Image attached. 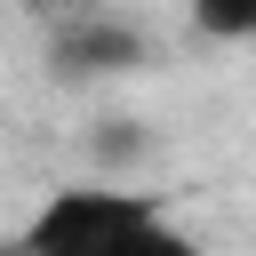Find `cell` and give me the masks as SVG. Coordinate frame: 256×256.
<instances>
[{
    "label": "cell",
    "mask_w": 256,
    "mask_h": 256,
    "mask_svg": "<svg viewBox=\"0 0 256 256\" xmlns=\"http://www.w3.org/2000/svg\"><path fill=\"white\" fill-rule=\"evenodd\" d=\"M144 56H152V40L128 16H64L48 32V72L56 80H112V72H136Z\"/></svg>",
    "instance_id": "obj_2"
},
{
    "label": "cell",
    "mask_w": 256,
    "mask_h": 256,
    "mask_svg": "<svg viewBox=\"0 0 256 256\" xmlns=\"http://www.w3.org/2000/svg\"><path fill=\"white\" fill-rule=\"evenodd\" d=\"M96 128H104V136H96V152H104V160H144V144H152V136H144V120H96Z\"/></svg>",
    "instance_id": "obj_5"
},
{
    "label": "cell",
    "mask_w": 256,
    "mask_h": 256,
    "mask_svg": "<svg viewBox=\"0 0 256 256\" xmlns=\"http://www.w3.org/2000/svg\"><path fill=\"white\" fill-rule=\"evenodd\" d=\"M112 256H208V248H200L192 232H176L168 216H152V224H136V232H128Z\"/></svg>",
    "instance_id": "obj_3"
},
{
    "label": "cell",
    "mask_w": 256,
    "mask_h": 256,
    "mask_svg": "<svg viewBox=\"0 0 256 256\" xmlns=\"http://www.w3.org/2000/svg\"><path fill=\"white\" fill-rule=\"evenodd\" d=\"M152 216H168L160 192H136V184H64V192H48L24 216L16 256H112Z\"/></svg>",
    "instance_id": "obj_1"
},
{
    "label": "cell",
    "mask_w": 256,
    "mask_h": 256,
    "mask_svg": "<svg viewBox=\"0 0 256 256\" xmlns=\"http://www.w3.org/2000/svg\"><path fill=\"white\" fill-rule=\"evenodd\" d=\"M192 24L208 32V40H256V8H192Z\"/></svg>",
    "instance_id": "obj_4"
}]
</instances>
